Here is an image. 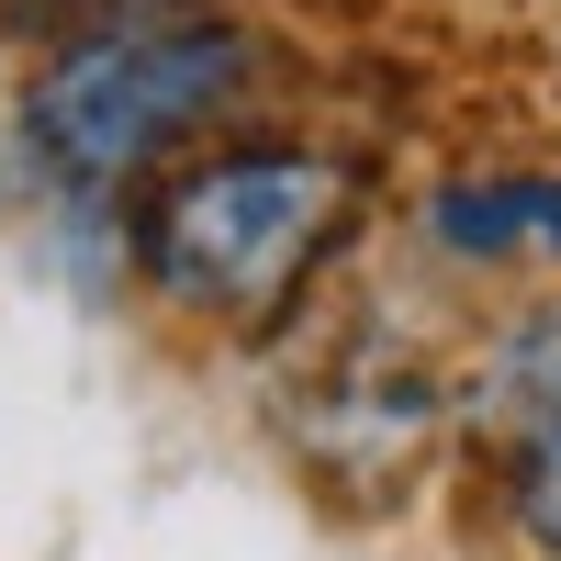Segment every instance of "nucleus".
<instances>
[{
  "mask_svg": "<svg viewBox=\"0 0 561 561\" xmlns=\"http://www.w3.org/2000/svg\"><path fill=\"white\" fill-rule=\"evenodd\" d=\"M237 79H248V34L237 23H102L68 57L34 68L23 147L57 180H79V192H113L158 147H180Z\"/></svg>",
  "mask_w": 561,
  "mask_h": 561,
  "instance_id": "nucleus-1",
  "label": "nucleus"
},
{
  "mask_svg": "<svg viewBox=\"0 0 561 561\" xmlns=\"http://www.w3.org/2000/svg\"><path fill=\"white\" fill-rule=\"evenodd\" d=\"M337 203H348V169L314 147L203 158L147 214V280L180 314H270L337 237Z\"/></svg>",
  "mask_w": 561,
  "mask_h": 561,
  "instance_id": "nucleus-2",
  "label": "nucleus"
},
{
  "mask_svg": "<svg viewBox=\"0 0 561 561\" xmlns=\"http://www.w3.org/2000/svg\"><path fill=\"white\" fill-rule=\"evenodd\" d=\"M494 427H505V505L539 550H561V314H528L494 348Z\"/></svg>",
  "mask_w": 561,
  "mask_h": 561,
  "instance_id": "nucleus-3",
  "label": "nucleus"
},
{
  "mask_svg": "<svg viewBox=\"0 0 561 561\" xmlns=\"http://www.w3.org/2000/svg\"><path fill=\"white\" fill-rule=\"evenodd\" d=\"M427 237L449 259H561V169H483L427 192Z\"/></svg>",
  "mask_w": 561,
  "mask_h": 561,
  "instance_id": "nucleus-4",
  "label": "nucleus"
},
{
  "mask_svg": "<svg viewBox=\"0 0 561 561\" xmlns=\"http://www.w3.org/2000/svg\"><path fill=\"white\" fill-rule=\"evenodd\" d=\"M34 12H90V0H34Z\"/></svg>",
  "mask_w": 561,
  "mask_h": 561,
  "instance_id": "nucleus-5",
  "label": "nucleus"
}]
</instances>
